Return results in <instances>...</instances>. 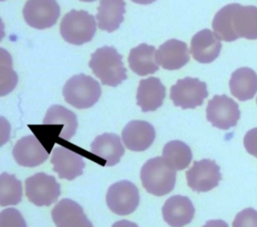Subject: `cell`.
<instances>
[{
  "instance_id": "obj_29",
  "label": "cell",
  "mask_w": 257,
  "mask_h": 227,
  "mask_svg": "<svg viewBox=\"0 0 257 227\" xmlns=\"http://www.w3.org/2000/svg\"><path fill=\"white\" fill-rule=\"evenodd\" d=\"M245 150L255 158H257V128L249 130L243 140Z\"/></svg>"
},
{
  "instance_id": "obj_20",
  "label": "cell",
  "mask_w": 257,
  "mask_h": 227,
  "mask_svg": "<svg viewBox=\"0 0 257 227\" xmlns=\"http://www.w3.org/2000/svg\"><path fill=\"white\" fill-rule=\"evenodd\" d=\"M90 152L105 161L108 167L116 165L124 154L120 138L115 134L104 133L97 136L90 145Z\"/></svg>"
},
{
  "instance_id": "obj_16",
  "label": "cell",
  "mask_w": 257,
  "mask_h": 227,
  "mask_svg": "<svg viewBox=\"0 0 257 227\" xmlns=\"http://www.w3.org/2000/svg\"><path fill=\"white\" fill-rule=\"evenodd\" d=\"M163 218L171 227H183L192 222L195 208L187 196L175 195L170 197L162 208Z\"/></svg>"
},
{
  "instance_id": "obj_26",
  "label": "cell",
  "mask_w": 257,
  "mask_h": 227,
  "mask_svg": "<svg viewBox=\"0 0 257 227\" xmlns=\"http://www.w3.org/2000/svg\"><path fill=\"white\" fill-rule=\"evenodd\" d=\"M22 199V183L14 175L3 172L0 176V205H16Z\"/></svg>"
},
{
  "instance_id": "obj_32",
  "label": "cell",
  "mask_w": 257,
  "mask_h": 227,
  "mask_svg": "<svg viewBox=\"0 0 257 227\" xmlns=\"http://www.w3.org/2000/svg\"><path fill=\"white\" fill-rule=\"evenodd\" d=\"M137 4H142V5H149V4H152L153 2L157 1V0H131Z\"/></svg>"
},
{
  "instance_id": "obj_21",
  "label": "cell",
  "mask_w": 257,
  "mask_h": 227,
  "mask_svg": "<svg viewBox=\"0 0 257 227\" xmlns=\"http://www.w3.org/2000/svg\"><path fill=\"white\" fill-rule=\"evenodd\" d=\"M230 91L237 99L245 101L257 92V73L249 67L236 69L229 80Z\"/></svg>"
},
{
  "instance_id": "obj_5",
  "label": "cell",
  "mask_w": 257,
  "mask_h": 227,
  "mask_svg": "<svg viewBox=\"0 0 257 227\" xmlns=\"http://www.w3.org/2000/svg\"><path fill=\"white\" fill-rule=\"evenodd\" d=\"M59 30L66 42L81 45L93 38L96 31V22L87 11L72 9L63 16Z\"/></svg>"
},
{
  "instance_id": "obj_19",
  "label": "cell",
  "mask_w": 257,
  "mask_h": 227,
  "mask_svg": "<svg viewBox=\"0 0 257 227\" xmlns=\"http://www.w3.org/2000/svg\"><path fill=\"white\" fill-rule=\"evenodd\" d=\"M166 96V87L158 77L142 79L137 90V104L142 111H154L162 104Z\"/></svg>"
},
{
  "instance_id": "obj_27",
  "label": "cell",
  "mask_w": 257,
  "mask_h": 227,
  "mask_svg": "<svg viewBox=\"0 0 257 227\" xmlns=\"http://www.w3.org/2000/svg\"><path fill=\"white\" fill-rule=\"evenodd\" d=\"M0 227H27V225L17 209L7 208L0 213Z\"/></svg>"
},
{
  "instance_id": "obj_9",
  "label": "cell",
  "mask_w": 257,
  "mask_h": 227,
  "mask_svg": "<svg viewBox=\"0 0 257 227\" xmlns=\"http://www.w3.org/2000/svg\"><path fill=\"white\" fill-rule=\"evenodd\" d=\"M206 118L213 127L220 130H229L235 127L240 119L239 105L226 94L214 95L208 101Z\"/></svg>"
},
{
  "instance_id": "obj_10",
  "label": "cell",
  "mask_w": 257,
  "mask_h": 227,
  "mask_svg": "<svg viewBox=\"0 0 257 227\" xmlns=\"http://www.w3.org/2000/svg\"><path fill=\"white\" fill-rule=\"evenodd\" d=\"M22 12L25 22L30 27L42 30L56 23L60 7L56 0H28Z\"/></svg>"
},
{
  "instance_id": "obj_11",
  "label": "cell",
  "mask_w": 257,
  "mask_h": 227,
  "mask_svg": "<svg viewBox=\"0 0 257 227\" xmlns=\"http://www.w3.org/2000/svg\"><path fill=\"white\" fill-rule=\"evenodd\" d=\"M188 186L196 192H208L217 187L222 175L215 161L203 159L195 161L186 173Z\"/></svg>"
},
{
  "instance_id": "obj_33",
  "label": "cell",
  "mask_w": 257,
  "mask_h": 227,
  "mask_svg": "<svg viewBox=\"0 0 257 227\" xmlns=\"http://www.w3.org/2000/svg\"><path fill=\"white\" fill-rule=\"evenodd\" d=\"M80 1H83V2H92V1H95V0H80Z\"/></svg>"
},
{
  "instance_id": "obj_18",
  "label": "cell",
  "mask_w": 257,
  "mask_h": 227,
  "mask_svg": "<svg viewBox=\"0 0 257 227\" xmlns=\"http://www.w3.org/2000/svg\"><path fill=\"white\" fill-rule=\"evenodd\" d=\"M221 41L215 32L203 29L197 32L191 40V53L193 58L200 63H210L220 54Z\"/></svg>"
},
{
  "instance_id": "obj_28",
  "label": "cell",
  "mask_w": 257,
  "mask_h": 227,
  "mask_svg": "<svg viewBox=\"0 0 257 227\" xmlns=\"http://www.w3.org/2000/svg\"><path fill=\"white\" fill-rule=\"evenodd\" d=\"M233 227H257V210L246 208L235 216Z\"/></svg>"
},
{
  "instance_id": "obj_14",
  "label": "cell",
  "mask_w": 257,
  "mask_h": 227,
  "mask_svg": "<svg viewBox=\"0 0 257 227\" xmlns=\"http://www.w3.org/2000/svg\"><path fill=\"white\" fill-rule=\"evenodd\" d=\"M15 162L22 167H37L48 158V153L33 135L25 136L17 141L12 151Z\"/></svg>"
},
{
  "instance_id": "obj_2",
  "label": "cell",
  "mask_w": 257,
  "mask_h": 227,
  "mask_svg": "<svg viewBox=\"0 0 257 227\" xmlns=\"http://www.w3.org/2000/svg\"><path fill=\"white\" fill-rule=\"evenodd\" d=\"M88 65L104 85L116 86L127 77L122 56L112 46L97 48L91 54Z\"/></svg>"
},
{
  "instance_id": "obj_4",
  "label": "cell",
  "mask_w": 257,
  "mask_h": 227,
  "mask_svg": "<svg viewBox=\"0 0 257 227\" xmlns=\"http://www.w3.org/2000/svg\"><path fill=\"white\" fill-rule=\"evenodd\" d=\"M62 94L67 103L83 109L94 105L100 97L99 83L89 75L83 73L73 75L64 84Z\"/></svg>"
},
{
  "instance_id": "obj_30",
  "label": "cell",
  "mask_w": 257,
  "mask_h": 227,
  "mask_svg": "<svg viewBox=\"0 0 257 227\" xmlns=\"http://www.w3.org/2000/svg\"><path fill=\"white\" fill-rule=\"evenodd\" d=\"M203 227H229L228 224L223 220H209L205 223Z\"/></svg>"
},
{
  "instance_id": "obj_25",
  "label": "cell",
  "mask_w": 257,
  "mask_h": 227,
  "mask_svg": "<svg viewBox=\"0 0 257 227\" xmlns=\"http://www.w3.org/2000/svg\"><path fill=\"white\" fill-rule=\"evenodd\" d=\"M163 158L176 171L186 169L193 158L191 148L182 141L175 140L167 143L163 149Z\"/></svg>"
},
{
  "instance_id": "obj_31",
  "label": "cell",
  "mask_w": 257,
  "mask_h": 227,
  "mask_svg": "<svg viewBox=\"0 0 257 227\" xmlns=\"http://www.w3.org/2000/svg\"><path fill=\"white\" fill-rule=\"evenodd\" d=\"M111 227H139L136 223L131 222L128 220H120L112 224Z\"/></svg>"
},
{
  "instance_id": "obj_17",
  "label": "cell",
  "mask_w": 257,
  "mask_h": 227,
  "mask_svg": "<svg viewBox=\"0 0 257 227\" xmlns=\"http://www.w3.org/2000/svg\"><path fill=\"white\" fill-rule=\"evenodd\" d=\"M156 60L163 68L176 70L189 62L190 52L184 41L170 39L159 47L156 53Z\"/></svg>"
},
{
  "instance_id": "obj_6",
  "label": "cell",
  "mask_w": 257,
  "mask_h": 227,
  "mask_svg": "<svg viewBox=\"0 0 257 227\" xmlns=\"http://www.w3.org/2000/svg\"><path fill=\"white\" fill-rule=\"evenodd\" d=\"M25 194L36 206H50L60 196V185L53 176L36 173L25 180Z\"/></svg>"
},
{
  "instance_id": "obj_15",
  "label": "cell",
  "mask_w": 257,
  "mask_h": 227,
  "mask_svg": "<svg viewBox=\"0 0 257 227\" xmlns=\"http://www.w3.org/2000/svg\"><path fill=\"white\" fill-rule=\"evenodd\" d=\"M51 217L56 227H93L82 207L67 198L60 200L53 207Z\"/></svg>"
},
{
  "instance_id": "obj_8",
  "label": "cell",
  "mask_w": 257,
  "mask_h": 227,
  "mask_svg": "<svg viewBox=\"0 0 257 227\" xmlns=\"http://www.w3.org/2000/svg\"><path fill=\"white\" fill-rule=\"evenodd\" d=\"M208 96L207 84L199 78L185 77L178 79L172 85L170 97L176 106L182 108H195L203 104Z\"/></svg>"
},
{
  "instance_id": "obj_1",
  "label": "cell",
  "mask_w": 257,
  "mask_h": 227,
  "mask_svg": "<svg viewBox=\"0 0 257 227\" xmlns=\"http://www.w3.org/2000/svg\"><path fill=\"white\" fill-rule=\"evenodd\" d=\"M212 27L220 40L231 42L240 37L257 39V7L231 3L214 16Z\"/></svg>"
},
{
  "instance_id": "obj_7",
  "label": "cell",
  "mask_w": 257,
  "mask_h": 227,
  "mask_svg": "<svg viewBox=\"0 0 257 227\" xmlns=\"http://www.w3.org/2000/svg\"><path fill=\"white\" fill-rule=\"evenodd\" d=\"M105 201L109 210L114 214L121 216L128 215L139 206V189L134 183L127 180L115 182L109 186Z\"/></svg>"
},
{
  "instance_id": "obj_22",
  "label": "cell",
  "mask_w": 257,
  "mask_h": 227,
  "mask_svg": "<svg viewBox=\"0 0 257 227\" xmlns=\"http://www.w3.org/2000/svg\"><path fill=\"white\" fill-rule=\"evenodd\" d=\"M156 53L155 46L146 43H141L137 47L132 48L127 58L130 68L141 76L155 73L159 69Z\"/></svg>"
},
{
  "instance_id": "obj_34",
  "label": "cell",
  "mask_w": 257,
  "mask_h": 227,
  "mask_svg": "<svg viewBox=\"0 0 257 227\" xmlns=\"http://www.w3.org/2000/svg\"><path fill=\"white\" fill-rule=\"evenodd\" d=\"M256 102H257V98H256Z\"/></svg>"
},
{
  "instance_id": "obj_23",
  "label": "cell",
  "mask_w": 257,
  "mask_h": 227,
  "mask_svg": "<svg viewBox=\"0 0 257 227\" xmlns=\"http://www.w3.org/2000/svg\"><path fill=\"white\" fill-rule=\"evenodd\" d=\"M124 12V0H100L96 14L98 28L107 32L116 30L123 21Z\"/></svg>"
},
{
  "instance_id": "obj_12",
  "label": "cell",
  "mask_w": 257,
  "mask_h": 227,
  "mask_svg": "<svg viewBox=\"0 0 257 227\" xmlns=\"http://www.w3.org/2000/svg\"><path fill=\"white\" fill-rule=\"evenodd\" d=\"M50 162L53 165V171L57 173L58 177L69 181L80 176L85 166L84 160L80 155L60 146L52 150Z\"/></svg>"
},
{
  "instance_id": "obj_35",
  "label": "cell",
  "mask_w": 257,
  "mask_h": 227,
  "mask_svg": "<svg viewBox=\"0 0 257 227\" xmlns=\"http://www.w3.org/2000/svg\"><path fill=\"white\" fill-rule=\"evenodd\" d=\"M2 1H4V0H2Z\"/></svg>"
},
{
  "instance_id": "obj_24",
  "label": "cell",
  "mask_w": 257,
  "mask_h": 227,
  "mask_svg": "<svg viewBox=\"0 0 257 227\" xmlns=\"http://www.w3.org/2000/svg\"><path fill=\"white\" fill-rule=\"evenodd\" d=\"M44 125H63V129L59 134V137L64 140H70L76 132L77 129V119L74 112L68 108L59 105H51L43 119Z\"/></svg>"
},
{
  "instance_id": "obj_13",
  "label": "cell",
  "mask_w": 257,
  "mask_h": 227,
  "mask_svg": "<svg viewBox=\"0 0 257 227\" xmlns=\"http://www.w3.org/2000/svg\"><path fill=\"white\" fill-rule=\"evenodd\" d=\"M155 138V128L146 121H131L121 132L124 146L134 152L146 151L152 146Z\"/></svg>"
},
{
  "instance_id": "obj_3",
  "label": "cell",
  "mask_w": 257,
  "mask_h": 227,
  "mask_svg": "<svg viewBox=\"0 0 257 227\" xmlns=\"http://www.w3.org/2000/svg\"><path fill=\"white\" fill-rule=\"evenodd\" d=\"M177 179V172L163 157L148 160L141 170L143 187L150 194L164 196L173 191Z\"/></svg>"
}]
</instances>
